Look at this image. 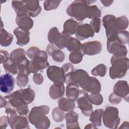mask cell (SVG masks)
I'll use <instances>...</instances> for the list:
<instances>
[{"mask_svg": "<svg viewBox=\"0 0 129 129\" xmlns=\"http://www.w3.org/2000/svg\"><path fill=\"white\" fill-rule=\"evenodd\" d=\"M27 59L25 51L23 48H18L16 49L13 50L10 54V59L17 67Z\"/></svg>", "mask_w": 129, "mask_h": 129, "instance_id": "22", "label": "cell"}, {"mask_svg": "<svg viewBox=\"0 0 129 129\" xmlns=\"http://www.w3.org/2000/svg\"><path fill=\"white\" fill-rule=\"evenodd\" d=\"M117 26L119 31L125 30L128 27V20L125 16H121L117 18Z\"/></svg>", "mask_w": 129, "mask_h": 129, "instance_id": "43", "label": "cell"}, {"mask_svg": "<svg viewBox=\"0 0 129 129\" xmlns=\"http://www.w3.org/2000/svg\"><path fill=\"white\" fill-rule=\"evenodd\" d=\"M67 128H80L78 122V114L73 110L68 111L65 114Z\"/></svg>", "mask_w": 129, "mask_h": 129, "instance_id": "24", "label": "cell"}, {"mask_svg": "<svg viewBox=\"0 0 129 129\" xmlns=\"http://www.w3.org/2000/svg\"><path fill=\"white\" fill-rule=\"evenodd\" d=\"M114 37L116 38L123 45L126 44L128 43V31L125 30L119 31H118L116 35ZM114 37H112V38H114Z\"/></svg>", "mask_w": 129, "mask_h": 129, "instance_id": "39", "label": "cell"}, {"mask_svg": "<svg viewBox=\"0 0 129 129\" xmlns=\"http://www.w3.org/2000/svg\"><path fill=\"white\" fill-rule=\"evenodd\" d=\"M34 82L37 85H40L43 82V76L40 73L34 74L33 77Z\"/></svg>", "mask_w": 129, "mask_h": 129, "instance_id": "48", "label": "cell"}, {"mask_svg": "<svg viewBox=\"0 0 129 129\" xmlns=\"http://www.w3.org/2000/svg\"><path fill=\"white\" fill-rule=\"evenodd\" d=\"M81 43L79 39L70 36L67 43L66 47L70 51H81Z\"/></svg>", "mask_w": 129, "mask_h": 129, "instance_id": "32", "label": "cell"}, {"mask_svg": "<svg viewBox=\"0 0 129 129\" xmlns=\"http://www.w3.org/2000/svg\"><path fill=\"white\" fill-rule=\"evenodd\" d=\"M61 1H45L43 3V7L46 11H50L57 8Z\"/></svg>", "mask_w": 129, "mask_h": 129, "instance_id": "41", "label": "cell"}, {"mask_svg": "<svg viewBox=\"0 0 129 129\" xmlns=\"http://www.w3.org/2000/svg\"><path fill=\"white\" fill-rule=\"evenodd\" d=\"M9 119V124L13 129L30 128L27 118L23 115H14L10 116Z\"/></svg>", "mask_w": 129, "mask_h": 129, "instance_id": "16", "label": "cell"}, {"mask_svg": "<svg viewBox=\"0 0 129 129\" xmlns=\"http://www.w3.org/2000/svg\"><path fill=\"white\" fill-rule=\"evenodd\" d=\"M103 122L104 125L109 128H117L120 123L118 110L114 106H107L103 111Z\"/></svg>", "mask_w": 129, "mask_h": 129, "instance_id": "6", "label": "cell"}, {"mask_svg": "<svg viewBox=\"0 0 129 129\" xmlns=\"http://www.w3.org/2000/svg\"><path fill=\"white\" fill-rule=\"evenodd\" d=\"M26 54L31 59L29 64L30 73L36 74L39 71L48 67L49 62L47 61V54L46 51L40 50L37 47L32 46L27 50Z\"/></svg>", "mask_w": 129, "mask_h": 129, "instance_id": "2", "label": "cell"}, {"mask_svg": "<svg viewBox=\"0 0 129 129\" xmlns=\"http://www.w3.org/2000/svg\"><path fill=\"white\" fill-rule=\"evenodd\" d=\"M100 2L102 3L103 5L105 7H108L110 6L113 2V1H100Z\"/></svg>", "mask_w": 129, "mask_h": 129, "instance_id": "51", "label": "cell"}, {"mask_svg": "<svg viewBox=\"0 0 129 129\" xmlns=\"http://www.w3.org/2000/svg\"><path fill=\"white\" fill-rule=\"evenodd\" d=\"M102 49V45L98 41L95 40L84 42L81 45V51L83 54L94 55L99 54Z\"/></svg>", "mask_w": 129, "mask_h": 129, "instance_id": "12", "label": "cell"}, {"mask_svg": "<svg viewBox=\"0 0 129 129\" xmlns=\"http://www.w3.org/2000/svg\"><path fill=\"white\" fill-rule=\"evenodd\" d=\"M88 94L84 90H80V93L76 100L77 106L81 110L82 113L86 116H90L93 111V106L90 102Z\"/></svg>", "mask_w": 129, "mask_h": 129, "instance_id": "11", "label": "cell"}, {"mask_svg": "<svg viewBox=\"0 0 129 129\" xmlns=\"http://www.w3.org/2000/svg\"><path fill=\"white\" fill-rule=\"evenodd\" d=\"M16 23L18 27L29 31L33 26V21L31 17L27 14H22L17 15Z\"/></svg>", "mask_w": 129, "mask_h": 129, "instance_id": "18", "label": "cell"}, {"mask_svg": "<svg viewBox=\"0 0 129 129\" xmlns=\"http://www.w3.org/2000/svg\"><path fill=\"white\" fill-rule=\"evenodd\" d=\"M7 101L5 106V112L9 116L18 114L20 115H26L29 113V107L22 98L19 90L6 95Z\"/></svg>", "mask_w": 129, "mask_h": 129, "instance_id": "1", "label": "cell"}, {"mask_svg": "<svg viewBox=\"0 0 129 129\" xmlns=\"http://www.w3.org/2000/svg\"><path fill=\"white\" fill-rule=\"evenodd\" d=\"M84 128H97V126H96L93 123H91L87 124V125Z\"/></svg>", "mask_w": 129, "mask_h": 129, "instance_id": "52", "label": "cell"}, {"mask_svg": "<svg viewBox=\"0 0 129 129\" xmlns=\"http://www.w3.org/2000/svg\"><path fill=\"white\" fill-rule=\"evenodd\" d=\"M79 93V86L78 85L73 82L68 84L66 87V96L68 99L74 101H76Z\"/></svg>", "mask_w": 129, "mask_h": 129, "instance_id": "25", "label": "cell"}, {"mask_svg": "<svg viewBox=\"0 0 129 129\" xmlns=\"http://www.w3.org/2000/svg\"><path fill=\"white\" fill-rule=\"evenodd\" d=\"M7 103V101L5 97L3 98L2 96H1V108L5 107Z\"/></svg>", "mask_w": 129, "mask_h": 129, "instance_id": "50", "label": "cell"}, {"mask_svg": "<svg viewBox=\"0 0 129 129\" xmlns=\"http://www.w3.org/2000/svg\"><path fill=\"white\" fill-rule=\"evenodd\" d=\"M90 25L93 28L95 32L98 33L99 32L101 26V20L99 18H95L92 19L90 21Z\"/></svg>", "mask_w": 129, "mask_h": 129, "instance_id": "44", "label": "cell"}, {"mask_svg": "<svg viewBox=\"0 0 129 129\" xmlns=\"http://www.w3.org/2000/svg\"><path fill=\"white\" fill-rule=\"evenodd\" d=\"M128 89L127 82L125 81L119 80L116 83L113 87V93L128 102Z\"/></svg>", "mask_w": 129, "mask_h": 129, "instance_id": "17", "label": "cell"}, {"mask_svg": "<svg viewBox=\"0 0 129 129\" xmlns=\"http://www.w3.org/2000/svg\"><path fill=\"white\" fill-rule=\"evenodd\" d=\"M50 108L47 105H41L33 107L29 114L30 122L38 129H46L49 127L50 122L46 116Z\"/></svg>", "mask_w": 129, "mask_h": 129, "instance_id": "3", "label": "cell"}, {"mask_svg": "<svg viewBox=\"0 0 129 129\" xmlns=\"http://www.w3.org/2000/svg\"><path fill=\"white\" fill-rule=\"evenodd\" d=\"M107 50L109 53L120 57H126L127 52L125 46L114 37L107 39Z\"/></svg>", "mask_w": 129, "mask_h": 129, "instance_id": "10", "label": "cell"}, {"mask_svg": "<svg viewBox=\"0 0 129 129\" xmlns=\"http://www.w3.org/2000/svg\"><path fill=\"white\" fill-rule=\"evenodd\" d=\"M65 88L63 83L61 82H55L50 87L49 94L52 99H56L63 96L64 94Z\"/></svg>", "mask_w": 129, "mask_h": 129, "instance_id": "23", "label": "cell"}, {"mask_svg": "<svg viewBox=\"0 0 129 129\" xmlns=\"http://www.w3.org/2000/svg\"><path fill=\"white\" fill-rule=\"evenodd\" d=\"M80 24L73 19L67 20L63 24V29L62 33L71 36L76 33L77 27Z\"/></svg>", "mask_w": 129, "mask_h": 129, "instance_id": "26", "label": "cell"}, {"mask_svg": "<svg viewBox=\"0 0 129 129\" xmlns=\"http://www.w3.org/2000/svg\"><path fill=\"white\" fill-rule=\"evenodd\" d=\"M111 66L109 69V75L112 79L123 78L128 69V59L126 57H120L114 55L111 57Z\"/></svg>", "mask_w": 129, "mask_h": 129, "instance_id": "4", "label": "cell"}, {"mask_svg": "<svg viewBox=\"0 0 129 129\" xmlns=\"http://www.w3.org/2000/svg\"><path fill=\"white\" fill-rule=\"evenodd\" d=\"M14 34L17 39L16 42L17 45L22 46L27 45L29 42L30 32L29 31L18 27L14 30Z\"/></svg>", "mask_w": 129, "mask_h": 129, "instance_id": "19", "label": "cell"}, {"mask_svg": "<svg viewBox=\"0 0 129 129\" xmlns=\"http://www.w3.org/2000/svg\"><path fill=\"white\" fill-rule=\"evenodd\" d=\"M27 13L30 17H37L41 11V7L39 2L37 1H24Z\"/></svg>", "mask_w": 129, "mask_h": 129, "instance_id": "21", "label": "cell"}, {"mask_svg": "<svg viewBox=\"0 0 129 129\" xmlns=\"http://www.w3.org/2000/svg\"><path fill=\"white\" fill-rule=\"evenodd\" d=\"M48 78L53 83H66V76L61 68L57 66H49L46 71Z\"/></svg>", "mask_w": 129, "mask_h": 129, "instance_id": "13", "label": "cell"}, {"mask_svg": "<svg viewBox=\"0 0 129 129\" xmlns=\"http://www.w3.org/2000/svg\"><path fill=\"white\" fill-rule=\"evenodd\" d=\"M12 7L16 12L17 15L22 14H28L26 11L24 1H13L12 2Z\"/></svg>", "mask_w": 129, "mask_h": 129, "instance_id": "33", "label": "cell"}, {"mask_svg": "<svg viewBox=\"0 0 129 129\" xmlns=\"http://www.w3.org/2000/svg\"><path fill=\"white\" fill-rule=\"evenodd\" d=\"M46 51L55 61L62 62L65 58L64 53L53 44H48L46 47Z\"/></svg>", "mask_w": 129, "mask_h": 129, "instance_id": "20", "label": "cell"}, {"mask_svg": "<svg viewBox=\"0 0 129 129\" xmlns=\"http://www.w3.org/2000/svg\"><path fill=\"white\" fill-rule=\"evenodd\" d=\"M107 72V69L104 64H99L96 66L91 71V74L94 76H99L101 77H104Z\"/></svg>", "mask_w": 129, "mask_h": 129, "instance_id": "34", "label": "cell"}, {"mask_svg": "<svg viewBox=\"0 0 129 129\" xmlns=\"http://www.w3.org/2000/svg\"><path fill=\"white\" fill-rule=\"evenodd\" d=\"M24 102L27 105L32 102L35 97V92L30 88L19 89Z\"/></svg>", "mask_w": 129, "mask_h": 129, "instance_id": "29", "label": "cell"}, {"mask_svg": "<svg viewBox=\"0 0 129 129\" xmlns=\"http://www.w3.org/2000/svg\"><path fill=\"white\" fill-rule=\"evenodd\" d=\"M101 16V12L96 6H89L88 8L87 18L94 19L95 18H100Z\"/></svg>", "mask_w": 129, "mask_h": 129, "instance_id": "35", "label": "cell"}, {"mask_svg": "<svg viewBox=\"0 0 129 129\" xmlns=\"http://www.w3.org/2000/svg\"><path fill=\"white\" fill-rule=\"evenodd\" d=\"M9 117L8 116H3L0 119V126L2 128H6L9 124Z\"/></svg>", "mask_w": 129, "mask_h": 129, "instance_id": "49", "label": "cell"}, {"mask_svg": "<svg viewBox=\"0 0 129 129\" xmlns=\"http://www.w3.org/2000/svg\"><path fill=\"white\" fill-rule=\"evenodd\" d=\"M58 106L62 111L68 112L73 110L76 107V105L75 101L68 99L67 97H62L58 100Z\"/></svg>", "mask_w": 129, "mask_h": 129, "instance_id": "28", "label": "cell"}, {"mask_svg": "<svg viewBox=\"0 0 129 129\" xmlns=\"http://www.w3.org/2000/svg\"><path fill=\"white\" fill-rule=\"evenodd\" d=\"M70 37L62 33H60L55 27L51 28L47 35V39L50 43L55 44L60 49L66 47Z\"/></svg>", "mask_w": 129, "mask_h": 129, "instance_id": "8", "label": "cell"}, {"mask_svg": "<svg viewBox=\"0 0 129 129\" xmlns=\"http://www.w3.org/2000/svg\"><path fill=\"white\" fill-rule=\"evenodd\" d=\"M62 70L63 71V73L66 76V78L72 72L74 71V66L71 63H66L64 64L62 67Z\"/></svg>", "mask_w": 129, "mask_h": 129, "instance_id": "45", "label": "cell"}, {"mask_svg": "<svg viewBox=\"0 0 129 129\" xmlns=\"http://www.w3.org/2000/svg\"><path fill=\"white\" fill-rule=\"evenodd\" d=\"M52 116L55 122H61L64 118L65 114L64 111L58 107H55L52 112Z\"/></svg>", "mask_w": 129, "mask_h": 129, "instance_id": "38", "label": "cell"}, {"mask_svg": "<svg viewBox=\"0 0 129 129\" xmlns=\"http://www.w3.org/2000/svg\"><path fill=\"white\" fill-rule=\"evenodd\" d=\"M95 2L92 1H75L67 9V14L79 21H83L87 17L88 8L92 3Z\"/></svg>", "mask_w": 129, "mask_h": 129, "instance_id": "5", "label": "cell"}, {"mask_svg": "<svg viewBox=\"0 0 129 129\" xmlns=\"http://www.w3.org/2000/svg\"><path fill=\"white\" fill-rule=\"evenodd\" d=\"M90 76L88 73L84 70L78 69L72 72L66 79V83L68 84L70 82H73L83 90L89 83Z\"/></svg>", "mask_w": 129, "mask_h": 129, "instance_id": "7", "label": "cell"}, {"mask_svg": "<svg viewBox=\"0 0 129 129\" xmlns=\"http://www.w3.org/2000/svg\"><path fill=\"white\" fill-rule=\"evenodd\" d=\"M122 100V98L117 96L113 92L109 96L108 100L110 103L112 104H117L119 103Z\"/></svg>", "mask_w": 129, "mask_h": 129, "instance_id": "46", "label": "cell"}, {"mask_svg": "<svg viewBox=\"0 0 129 129\" xmlns=\"http://www.w3.org/2000/svg\"><path fill=\"white\" fill-rule=\"evenodd\" d=\"M13 36L5 29L1 28L0 30V43L1 46L7 47L11 45L13 41Z\"/></svg>", "mask_w": 129, "mask_h": 129, "instance_id": "30", "label": "cell"}, {"mask_svg": "<svg viewBox=\"0 0 129 129\" xmlns=\"http://www.w3.org/2000/svg\"><path fill=\"white\" fill-rule=\"evenodd\" d=\"M28 76L25 74L18 75L16 78V82L17 85L20 88L25 87L28 83Z\"/></svg>", "mask_w": 129, "mask_h": 129, "instance_id": "42", "label": "cell"}, {"mask_svg": "<svg viewBox=\"0 0 129 129\" xmlns=\"http://www.w3.org/2000/svg\"><path fill=\"white\" fill-rule=\"evenodd\" d=\"M15 80L13 76L9 73H6L1 76L0 90L1 92L9 94L14 89Z\"/></svg>", "mask_w": 129, "mask_h": 129, "instance_id": "14", "label": "cell"}, {"mask_svg": "<svg viewBox=\"0 0 129 129\" xmlns=\"http://www.w3.org/2000/svg\"><path fill=\"white\" fill-rule=\"evenodd\" d=\"M83 54L81 51H72L69 57V60L71 62L74 64H77L82 61L83 59Z\"/></svg>", "mask_w": 129, "mask_h": 129, "instance_id": "37", "label": "cell"}, {"mask_svg": "<svg viewBox=\"0 0 129 129\" xmlns=\"http://www.w3.org/2000/svg\"><path fill=\"white\" fill-rule=\"evenodd\" d=\"M1 63H4L10 59V55L7 51L1 50Z\"/></svg>", "mask_w": 129, "mask_h": 129, "instance_id": "47", "label": "cell"}, {"mask_svg": "<svg viewBox=\"0 0 129 129\" xmlns=\"http://www.w3.org/2000/svg\"><path fill=\"white\" fill-rule=\"evenodd\" d=\"M88 98L92 104L95 105H101L103 101V97L99 93L90 94L88 95Z\"/></svg>", "mask_w": 129, "mask_h": 129, "instance_id": "40", "label": "cell"}, {"mask_svg": "<svg viewBox=\"0 0 129 129\" xmlns=\"http://www.w3.org/2000/svg\"><path fill=\"white\" fill-rule=\"evenodd\" d=\"M3 64V67L7 73H9L11 75H16V74H18L17 66L12 62L10 59Z\"/></svg>", "mask_w": 129, "mask_h": 129, "instance_id": "36", "label": "cell"}, {"mask_svg": "<svg viewBox=\"0 0 129 129\" xmlns=\"http://www.w3.org/2000/svg\"><path fill=\"white\" fill-rule=\"evenodd\" d=\"M103 111V109L101 108L92 111L90 115L89 120L96 126H101Z\"/></svg>", "mask_w": 129, "mask_h": 129, "instance_id": "31", "label": "cell"}, {"mask_svg": "<svg viewBox=\"0 0 129 129\" xmlns=\"http://www.w3.org/2000/svg\"><path fill=\"white\" fill-rule=\"evenodd\" d=\"M95 32L89 24H79L77 27L75 35L78 39L83 40L90 37H93Z\"/></svg>", "mask_w": 129, "mask_h": 129, "instance_id": "15", "label": "cell"}, {"mask_svg": "<svg viewBox=\"0 0 129 129\" xmlns=\"http://www.w3.org/2000/svg\"><path fill=\"white\" fill-rule=\"evenodd\" d=\"M103 25L105 29L107 39L115 37L119 30L117 26V18L112 15H106L102 18Z\"/></svg>", "mask_w": 129, "mask_h": 129, "instance_id": "9", "label": "cell"}, {"mask_svg": "<svg viewBox=\"0 0 129 129\" xmlns=\"http://www.w3.org/2000/svg\"><path fill=\"white\" fill-rule=\"evenodd\" d=\"M84 90L91 94L99 93L101 90V84L99 80L95 77L90 76L89 83Z\"/></svg>", "mask_w": 129, "mask_h": 129, "instance_id": "27", "label": "cell"}]
</instances>
